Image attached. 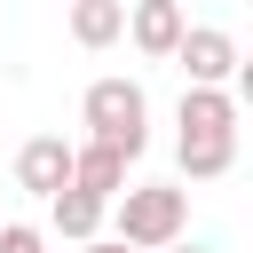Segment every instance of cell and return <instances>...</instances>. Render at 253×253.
Returning <instances> with one entry per match:
<instances>
[{
  "label": "cell",
  "mask_w": 253,
  "mask_h": 253,
  "mask_svg": "<svg viewBox=\"0 0 253 253\" xmlns=\"http://www.w3.org/2000/svg\"><path fill=\"white\" fill-rule=\"evenodd\" d=\"M182 229H190V190L182 182H134V190H119V237L134 253H166Z\"/></svg>",
  "instance_id": "cell-1"
},
{
  "label": "cell",
  "mask_w": 253,
  "mask_h": 253,
  "mask_svg": "<svg viewBox=\"0 0 253 253\" xmlns=\"http://www.w3.org/2000/svg\"><path fill=\"white\" fill-rule=\"evenodd\" d=\"M79 119H87L95 142H111V150H126V158H142V142H150V95H142L134 79H95V87L79 95Z\"/></svg>",
  "instance_id": "cell-2"
},
{
  "label": "cell",
  "mask_w": 253,
  "mask_h": 253,
  "mask_svg": "<svg viewBox=\"0 0 253 253\" xmlns=\"http://www.w3.org/2000/svg\"><path fill=\"white\" fill-rule=\"evenodd\" d=\"M174 63L190 71V87H229L245 55H237V40H229L221 24H190V32H182V47H174Z\"/></svg>",
  "instance_id": "cell-3"
},
{
  "label": "cell",
  "mask_w": 253,
  "mask_h": 253,
  "mask_svg": "<svg viewBox=\"0 0 253 253\" xmlns=\"http://www.w3.org/2000/svg\"><path fill=\"white\" fill-rule=\"evenodd\" d=\"M71 166H79V142H63V134H32V142L16 150V182H24L32 198H55V190L71 182Z\"/></svg>",
  "instance_id": "cell-4"
},
{
  "label": "cell",
  "mask_w": 253,
  "mask_h": 253,
  "mask_svg": "<svg viewBox=\"0 0 253 253\" xmlns=\"http://www.w3.org/2000/svg\"><path fill=\"white\" fill-rule=\"evenodd\" d=\"M182 32H190L182 0H134V8H126V40H134V47L150 55V63H174Z\"/></svg>",
  "instance_id": "cell-5"
},
{
  "label": "cell",
  "mask_w": 253,
  "mask_h": 253,
  "mask_svg": "<svg viewBox=\"0 0 253 253\" xmlns=\"http://www.w3.org/2000/svg\"><path fill=\"white\" fill-rule=\"evenodd\" d=\"M182 134H237V87H182Z\"/></svg>",
  "instance_id": "cell-6"
},
{
  "label": "cell",
  "mask_w": 253,
  "mask_h": 253,
  "mask_svg": "<svg viewBox=\"0 0 253 253\" xmlns=\"http://www.w3.org/2000/svg\"><path fill=\"white\" fill-rule=\"evenodd\" d=\"M103 206L111 198H95V190H79V182H63L55 198H47V221L71 237V245H87V237H103Z\"/></svg>",
  "instance_id": "cell-7"
},
{
  "label": "cell",
  "mask_w": 253,
  "mask_h": 253,
  "mask_svg": "<svg viewBox=\"0 0 253 253\" xmlns=\"http://www.w3.org/2000/svg\"><path fill=\"white\" fill-rule=\"evenodd\" d=\"M71 182L79 190H95V198H119L126 190V150H111V142H79V166H71Z\"/></svg>",
  "instance_id": "cell-8"
},
{
  "label": "cell",
  "mask_w": 253,
  "mask_h": 253,
  "mask_svg": "<svg viewBox=\"0 0 253 253\" xmlns=\"http://www.w3.org/2000/svg\"><path fill=\"white\" fill-rule=\"evenodd\" d=\"M237 166V134H182V174L190 182H221Z\"/></svg>",
  "instance_id": "cell-9"
},
{
  "label": "cell",
  "mask_w": 253,
  "mask_h": 253,
  "mask_svg": "<svg viewBox=\"0 0 253 253\" xmlns=\"http://www.w3.org/2000/svg\"><path fill=\"white\" fill-rule=\"evenodd\" d=\"M126 32V0H71V40L79 47H111Z\"/></svg>",
  "instance_id": "cell-10"
},
{
  "label": "cell",
  "mask_w": 253,
  "mask_h": 253,
  "mask_svg": "<svg viewBox=\"0 0 253 253\" xmlns=\"http://www.w3.org/2000/svg\"><path fill=\"white\" fill-rule=\"evenodd\" d=\"M0 253H40V229L32 221H0Z\"/></svg>",
  "instance_id": "cell-11"
},
{
  "label": "cell",
  "mask_w": 253,
  "mask_h": 253,
  "mask_svg": "<svg viewBox=\"0 0 253 253\" xmlns=\"http://www.w3.org/2000/svg\"><path fill=\"white\" fill-rule=\"evenodd\" d=\"M229 87H237V103H253V55L237 63V79H229Z\"/></svg>",
  "instance_id": "cell-12"
},
{
  "label": "cell",
  "mask_w": 253,
  "mask_h": 253,
  "mask_svg": "<svg viewBox=\"0 0 253 253\" xmlns=\"http://www.w3.org/2000/svg\"><path fill=\"white\" fill-rule=\"evenodd\" d=\"M79 253H134V245H126V237H87Z\"/></svg>",
  "instance_id": "cell-13"
},
{
  "label": "cell",
  "mask_w": 253,
  "mask_h": 253,
  "mask_svg": "<svg viewBox=\"0 0 253 253\" xmlns=\"http://www.w3.org/2000/svg\"><path fill=\"white\" fill-rule=\"evenodd\" d=\"M166 253H213V245H190V237H174V245H166Z\"/></svg>",
  "instance_id": "cell-14"
}]
</instances>
